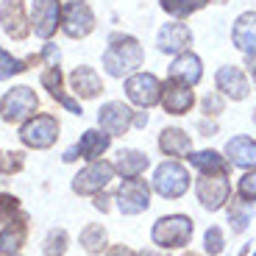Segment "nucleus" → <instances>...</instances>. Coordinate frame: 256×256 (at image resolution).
I'll return each mask as SVG.
<instances>
[{
  "label": "nucleus",
  "mask_w": 256,
  "mask_h": 256,
  "mask_svg": "<svg viewBox=\"0 0 256 256\" xmlns=\"http://www.w3.org/2000/svg\"><path fill=\"white\" fill-rule=\"evenodd\" d=\"M142 64V48L134 36L128 34H112L109 36V48L103 53V67L106 72L114 78H122L126 72L136 70Z\"/></svg>",
  "instance_id": "f257e3e1"
},
{
  "label": "nucleus",
  "mask_w": 256,
  "mask_h": 256,
  "mask_svg": "<svg viewBox=\"0 0 256 256\" xmlns=\"http://www.w3.org/2000/svg\"><path fill=\"white\" fill-rule=\"evenodd\" d=\"M154 242L159 248H184L192 237V220L184 214H170V218L156 220L154 226Z\"/></svg>",
  "instance_id": "f03ea898"
},
{
  "label": "nucleus",
  "mask_w": 256,
  "mask_h": 256,
  "mask_svg": "<svg viewBox=\"0 0 256 256\" xmlns=\"http://www.w3.org/2000/svg\"><path fill=\"white\" fill-rule=\"evenodd\" d=\"M20 140L22 145L36 148V150H45L53 142L58 140V120L50 114H36L31 120H26V126L20 128Z\"/></svg>",
  "instance_id": "7ed1b4c3"
},
{
  "label": "nucleus",
  "mask_w": 256,
  "mask_h": 256,
  "mask_svg": "<svg viewBox=\"0 0 256 256\" xmlns=\"http://www.w3.org/2000/svg\"><path fill=\"white\" fill-rule=\"evenodd\" d=\"M36 103L39 100H36L31 86H14V90H8L6 95H3V100H0V117L6 122H22L34 114Z\"/></svg>",
  "instance_id": "20e7f679"
},
{
  "label": "nucleus",
  "mask_w": 256,
  "mask_h": 256,
  "mask_svg": "<svg viewBox=\"0 0 256 256\" xmlns=\"http://www.w3.org/2000/svg\"><path fill=\"white\" fill-rule=\"evenodd\" d=\"M154 186L164 198H181L186 192V186H190V173H186L178 162H164V164L156 167Z\"/></svg>",
  "instance_id": "39448f33"
},
{
  "label": "nucleus",
  "mask_w": 256,
  "mask_h": 256,
  "mask_svg": "<svg viewBox=\"0 0 256 256\" xmlns=\"http://www.w3.org/2000/svg\"><path fill=\"white\" fill-rule=\"evenodd\" d=\"M62 28L70 39H84L86 34H92V28H95V14H92L90 3L70 0L64 6V14H62Z\"/></svg>",
  "instance_id": "423d86ee"
},
{
  "label": "nucleus",
  "mask_w": 256,
  "mask_h": 256,
  "mask_svg": "<svg viewBox=\"0 0 256 256\" xmlns=\"http://www.w3.org/2000/svg\"><path fill=\"white\" fill-rule=\"evenodd\" d=\"M112 176H114V164L95 159L72 178V192H78V195H98L112 181Z\"/></svg>",
  "instance_id": "0eeeda50"
},
{
  "label": "nucleus",
  "mask_w": 256,
  "mask_h": 256,
  "mask_svg": "<svg viewBox=\"0 0 256 256\" xmlns=\"http://www.w3.org/2000/svg\"><path fill=\"white\" fill-rule=\"evenodd\" d=\"M126 95L136 106L150 109L154 103L162 100V81L156 76H150V72H136V76H131L126 81Z\"/></svg>",
  "instance_id": "6e6552de"
},
{
  "label": "nucleus",
  "mask_w": 256,
  "mask_h": 256,
  "mask_svg": "<svg viewBox=\"0 0 256 256\" xmlns=\"http://www.w3.org/2000/svg\"><path fill=\"white\" fill-rule=\"evenodd\" d=\"M117 206H120L122 214H140L150 206V190L140 176L136 178H122V186L117 192Z\"/></svg>",
  "instance_id": "1a4fd4ad"
},
{
  "label": "nucleus",
  "mask_w": 256,
  "mask_h": 256,
  "mask_svg": "<svg viewBox=\"0 0 256 256\" xmlns=\"http://www.w3.org/2000/svg\"><path fill=\"white\" fill-rule=\"evenodd\" d=\"M62 26V3L58 0H34L31 8V28L36 36L50 39Z\"/></svg>",
  "instance_id": "9d476101"
},
{
  "label": "nucleus",
  "mask_w": 256,
  "mask_h": 256,
  "mask_svg": "<svg viewBox=\"0 0 256 256\" xmlns=\"http://www.w3.org/2000/svg\"><path fill=\"white\" fill-rule=\"evenodd\" d=\"M0 26L12 39H26L31 34V20L26 14V0H3L0 3Z\"/></svg>",
  "instance_id": "9b49d317"
},
{
  "label": "nucleus",
  "mask_w": 256,
  "mask_h": 256,
  "mask_svg": "<svg viewBox=\"0 0 256 256\" xmlns=\"http://www.w3.org/2000/svg\"><path fill=\"white\" fill-rule=\"evenodd\" d=\"M109 140L112 136L106 134V131H98V128L84 131V136L78 140V145H72L70 150L64 154V162H76V159L95 162V159H100V154L109 150Z\"/></svg>",
  "instance_id": "f8f14e48"
},
{
  "label": "nucleus",
  "mask_w": 256,
  "mask_h": 256,
  "mask_svg": "<svg viewBox=\"0 0 256 256\" xmlns=\"http://www.w3.org/2000/svg\"><path fill=\"white\" fill-rule=\"evenodd\" d=\"M131 122H134V112L120 100L106 103V106L98 112V126H100V131H106L109 136L126 134L128 128H131Z\"/></svg>",
  "instance_id": "ddd939ff"
},
{
  "label": "nucleus",
  "mask_w": 256,
  "mask_h": 256,
  "mask_svg": "<svg viewBox=\"0 0 256 256\" xmlns=\"http://www.w3.org/2000/svg\"><path fill=\"white\" fill-rule=\"evenodd\" d=\"M192 103H195V95H192L190 84L170 78V84L162 86V106L170 114H186L192 109Z\"/></svg>",
  "instance_id": "4468645a"
},
{
  "label": "nucleus",
  "mask_w": 256,
  "mask_h": 256,
  "mask_svg": "<svg viewBox=\"0 0 256 256\" xmlns=\"http://www.w3.org/2000/svg\"><path fill=\"white\" fill-rule=\"evenodd\" d=\"M228 181H226V176H204V178L198 181V200L204 209L214 212L220 209V206L228 200Z\"/></svg>",
  "instance_id": "2eb2a0df"
},
{
  "label": "nucleus",
  "mask_w": 256,
  "mask_h": 256,
  "mask_svg": "<svg viewBox=\"0 0 256 256\" xmlns=\"http://www.w3.org/2000/svg\"><path fill=\"white\" fill-rule=\"evenodd\" d=\"M218 90L226 98H231V100H242V98H248L250 86H248V78H245V72L240 67H220L218 70Z\"/></svg>",
  "instance_id": "dca6fc26"
},
{
  "label": "nucleus",
  "mask_w": 256,
  "mask_h": 256,
  "mask_svg": "<svg viewBox=\"0 0 256 256\" xmlns=\"http://www.w3.org/2000/svg\"><path fill=\"white\" fill-rule=\"evenodd\" d=\"M231 39H234V45H237L248 58H256V12H245L242 17L234 22Z\"/></svg>",
  "instance_id": "f3484780"
},
{
  "label": "nucleus",
  "mask_w": 256,
  "mask_h": 256,
  "mask_svg": "<svg viewBox=\"0 0 256 256\" xmlns=\"http://www.w3.org/2000/svg\"><path fill=\"white\" fill-rule=\"evenodd\" d=\"M192 45V34L184 22H167L159 31V50L162 53H184Z\"/></svg>",
  "instance_id": "a211bd4d"
},
{
  "label": "nucleus",
  "mask_w": 256,
  "mask_h": 256,
  "mask_svg": "<svg viewBox=\"0 0 256 256\" xmlns=\"http://www.w3.org/2000/svg\"><path fill=\"white\" fill-rule=\"evenodd\" d=\"M70 86L78 98H84V100L98 98L103 92V81L98 78V72L92 70V67H86V64H81V67H76V70L70 72Z\"/></svg>",
  "instance_id": "6ab92c4d"
},
{
  "label": "nucleus",
  "mask_w": 256,
  "mask_h": 256,
  "mask_svg": "<svg viewBox=\"0 0 256 256\" xmlns=\"http://www.w3.org/2000/svg\"><path fill=\"white\" fill-rule=\"evenodd\" d=\"M28 237V220L26 214H20L17 220H8L3 228H0V254H17Z\"/></svg>",
  "instance_id": "aec40b11"
},
{
  "label": "nucleus",
  "mask_w": 256,
  "mask_h": 256,
  "mask_svg": "<svg viewBox=\"0 0 256 256\" xmlns=\"http://www.w3.org/2000/svg\"><path fill=\"white\" fill-rule=\"evenodd\" d=\"M200 76H204V70H200V58L195 56V53H181L173 62V67H170V78L184 81V84H190V86H195V84L200 81Z\"/></svg>",
  "instance_id": "412c9836"
},
{
  "label": "nucleus",
  "mask_w": 256,
  "mask_h": 256,
  "mask_svg": "<svg viewBox=\"0 0 256 256\" xmlns=\"http://www.w3.org/2000/svg\"><path fill=\"white\" fill-rule=\"evenodd\" d=\"M226 154H228V162L237 167H256V142L248 140V136H234L226 145Z\"/></svg>",
  "instance_id": "4be33fe9"
},
{
  "label": "nucleus",
  "mask_w": 256,
  "mask_h": 256,
  "mask_svg": "<svg viewBox=\"0 0 256 256\" xmlns=\"http://www.w3.org/2000/svg\"><path fill=\"white\" fill-rule=\"evenodd\" d=\"M148 164H150V159H148V154H142V150H120V154H117V162H114V170L122 178H136V176L145 173Z\"/></svg>",
  "instance_id": "5701e85b"
},
{
  "label": "nucleus",
  "mask_w": 256,
  "mask_h": 256,
  "mask_svg": "<svg viewBox=\"0 0 256 256\" xmlns=\"http://www.w3.org/2000/svg\"><path fill=\"white\" fill-rule=\"evenodd\" d=\"M159 148L167 156H186L190 154V134L181 128H164L159 136Z\"/></svg>",
  "instance_id": "b1692460"
},
{
  "label": "nucleus",
  "mask_w": 256,
  "mask_h": 256,
  "mask_svg": "<svg viewBox=\"0 0 256 256\" xmlns=\"http://www.w3.org/2000/svg\"><path fill=\"white\" fill-rule=\"evenodd\" d=\"M190 159V164L192 167H198L200 173H206V176H226V159L220 154H214V150H200V154H192V156H186Z\"/></svg>",
  "instance_id": "393cba45"
},
{
  "label": "nucleus",
  "mask_w": 256,
  "mask_h": 256,
  "mask_svg": "<svg viewBox=\"0 0 256 256\" xmlns=\"http://www.w3.org/2000/svg\"><path fill=\"white\" fill-rule=\"evenodd\" d=\"M81 245L86 254H100L103 248H106V228L98 223L86 226V228L81 231Z\"/></svg>",
  "instance_id": "a878e982"
},
{
  "label": "nucleus",
  "mask_w": 256,
  "mask_h": 256,
  "mask_svg": "<svg viewBox=\"0 0 256 256\" xmlns=\"http://www.w3.org/2000/svg\"><path fill=\"white\" fill-rule=\"evenodd\" d=\"M159 3H162V8H164L167 14H173V17L184 20V17H190L192 12L204 8L209 0H159Z\"/></svg>",
  "instance_id": "bb28decb"
},
{
  "label": "nucleus",
  "mask_w": 256,
  "mask_h": 256,
  "mask_svg": "<svg viewBox=\"0 0 256 256\" xmlns=\"http://www.w3.org/2000/svg\"><path fill=\"white\" fill-rule=\"evenodd\" d=\"M42 250H45V256H64V250H67V231H64V228H53L50 234L45 237Z\"/></svg>",
  "instance_id": "cd10ccee"
},
{
  "label": "nucleus",
  "mask_w": 256,
  "mask_h": 256,
  "mask_svg": "<svg viewBox=\"0 0 256 256\" xmlns=\"http://www.w3.org/2000/svg\"><path fill=\"white\" fill-rule=\"evenodd\" d=\"M26 167V156L20 154V150H0V173H20Z\"/></svg>",
  "instance_id": "c85d7f7f"
},
{
  "label": "nucleus",
  "mask_w": 256,
  "mask_h": 256,
  "mask_svg": "<svg viewBox=\"0 0 256 256\" xmlns=\"http://www.w3.org/2000/svg\"><path fill=\"white\" fill-rule=\"evenodd\" d=\"M26 64H28V62H20V58L8 56V53L0 48V78H12V76L26 72Z\"/></svg>",
  "instance_id": "c756f323"
},
{
  "label": "nucleus",
  "mask_w": 256,
  "mask_h": 256,
  "mask_svg": "<svg viewBox=\"0 0 256 256\" xmlns=\"http://www.w3.org/2000/svg\"><path fill=\"white\" fill-rule=\"evenodd\" d=\"M237 195L245 200V204L256 200V170H254V173H245L242 178H240V184H237Z\"/></svg>",
  "instance_id": "7c9ffc66"
},
{
  "label": "nucleus",
  "mask_w": 256,
  "mask_h": 256,
  "mask_svg": "<svg viewBox=\"0 0 256 256\" xmlns=\"http://www.w3.org/2000/svg\"><path fill=\"white\" fill-rule=\"evenodd\" d=\"M20 212V200L14 195H0V223H8Z\"/></svg>",
  "instance_id": "2f4dec72"
},
{
  "label": "nucleus",
  "mask_w": 256,
  "mask_h": 256,
  "mask_svg": "<svg viewBox=\"0 0 256 256\" xmlns=\"http://www.w3.org/2000/svg\"><path fill=\"white\" fill-rule=\"evenodd\" d=\"M220 250H223V231H220L218 226H212V228L206 231V254L218 256Z\"/></svg>",
  "instance_id": "473e14b6"
},
{
  "label": "nucleus",
  "mask_w": 256,
  "mask_h": 256,
  "mask_svg": "<svg viewBox=\"0 0 256 256\" xmlns=\"http://www.w3.org/2000/svg\"><path fill=\"white\" fill-rule=\"evenodd\" d=\"M248 220H250V212L242 209L240 200H234V206H231V226H234V231H245Z\"/></svg>",
  "instance_id": "72a5a7b5"
},
{
  "label": "nucleus",
  "mask_w": 256,
  "mask_h": 256,
  "mask_svg": "<svg viewBox=\"0 0 256 256\" xmlns=\"http://www.w3.org/2000/svg\"><path fill=\"white\" fill-rule=\"evenodd\" d=\"M223 112V100H220L218 95H206L204 98V114H220Z\"/></svg>",
  "instance_id": "f704fd0d"
},
{
  "label": "nucleus",
  "mask_w": 256,
  "mask_h": 256,
  "mask_svg": "<svg viewBox=\"0 0 256 256\" xmlns=\"http://www.w3.org/2000/svg\"><path fill=\"white\" fill-rule=\"evenodd\" d=\"M106 256H136V254H134V250H128V248H122V245H114Z\"/></svg>",
  "instance_id": "c9c22d12"
},
{
  "label": "nucleus",
  "mask_w": 256,
  "mask_h": 256,
  "mask_svg": "<svg viewBox=\"0 0 256 256\" xmlns=\"http://www.w3.org/2000/svg\"><path fill=\"white\" fill-rule=\"evenodd\" d=\"M95 209H100V212L109 209V198H106V195H100V192H98V198H95Z\"/></svg>",
  "instance_id": "e433bc0d"
},
{
  "label": "nucleus",
  "mask_w": 256,
  "mask_h": 256,
  "mask_svg": "<svg viewBox=\"0 0 256 256\" xmlns=\"http://www.w3.org/2000/svg\"><path fill=\"white\" fill-rule=\"evenodd\" d=\"M134 122H136V126H148V114H136Z\"/></svg>",
  "instance_id": "4c0bfd02"
},
{
  "label": "nucleus",
  "mask_w": 256,
  "mask_h": 256,
  "mask_svg": "<svg viewBox=\"0 0 256 256\" xmlns=\"http://www.w3.org/2000/svg\"><path fill=\"white\" fill-rule=\"evenodd\" d=\"M140 256H164V254H159V250H142Z\"/></svg>",
  "instance_id": "58836bf2"
},
{
  "label": "nucleus",
  "mask_w": 256,
  "mask_h": 256,
  "mask_svg": "<svg viewBox=\"0 0 256 256\" xmlns=\"http://www.w3.org/2000/svg\"><path fill=\"white\" fill-rule=\"evenodd\" d=\"M184 256H198V254H184Z\"/></svg>",
  "instance_id": "ea45409f"
},
{
  "label": "nucleus",
  "mask_w": 256,
  "mask_h": 256,
  "mask_svg": "<svg viewBox=\"0 0 256 256\" xmlns=\"http://www.w3.org/2000/svg\"><path fill=\"white\" fill-rule=\"evenodd\" d=\"M254 78H256V67H254Z\"/></svg>",
  "instance_id": "a19ab883"
}]
</instances>
